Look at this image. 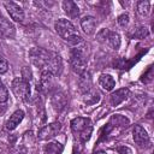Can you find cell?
Here are the masks:
<instances>
[{
    "instance_id": "1",
    "label": "cell",
    "mask_w": 154,
    "mask_h": 154,
    "mask_svg": "<svg viewBox=\"0 0 154 154\" xmlns=\"http://www.w3.org/2000/svg\"><path fill=\"white\" fill-rule=\"evenodd\" d=\"M54 29L55 31L58 32V35L64 40L66 41L67 43H70L71 46H78L79 43L83 42V38L82 36L79 35L78 30L75 28V25L67 20V19H58L55 23H54Z\"/></svg>"
},
{
    "instance_id": "2",
    "label": "cell",
    "mask_w": 154,
    "mask_h": 154,
    "mask_svg": "<svg viewBox=\"0 0 154 154\" xmlns=\"http://www.w3.org/2000/svg\"><path fill=\"white\" fill-rule=\"evenodd\" d=\"M71 130L82 142H87L93 132V123L89 118L77 117L71 120Z\"/></svg>"
},
{
    "instance_id": "3",
    "label": "cell",
    "mask_w": 154,
    "mask_h": 154,
    "mask_svg": "<svg viewBox=\"0 0 154 154\" xmlns=\"http://www.w3.org/2000/svg\"><path fill=\"white\" fill-rule=\"evenodd\" d=\"M11 89L16 97L23 102H28L30 99V84L24 77H16L12 81Z\"/></svg>"
},
{
    "instance_id": "4",
    "label": "cell",
    "mask_w": 154,
    "mask_h": 154,
    "mask_svg": "<svg viewBox=\"0 0 154 154\" xmlns=\"http://www.w3.org/2000/svg\"><path fill=\"white\" fill-rule=\"evenodd\" d=\"M70 64H71L72 70L76 73L82 75V73L87 72V60H85L84 53L78 47L71 49V52H70Z\"/></svg>"
},
{
    "instance_id": "5",
    "label": "cell",
    "mask_w": 154,
    "mask_h": 154,
    "mask_svg": "<svg viewBox=\"0 0 154 154\" xmlns=\"http://www.w3.org/2000/svg\"><path fill=\"white\" fill-rule=\"evenodd\" d=\"M49 57H51V52L43 49V48H37V47H34L30 49L29 52V58L31 60V63L40 69L41 71L46 70V66H47V63L49 60Z\"/></svg>"
},
{
    "instance_id": "6",
    "label": "cell",
    "mask_w": 154,
    "mask_h": 154,
    "mask_svg": "<svg viewBox=\"0 0 154 154\" xmlns=\"http://www.w3.org/2000/svg\"><path fill=\"white\" fill-rule=\"evenodd\" d=\"M96 37L100 42L106 43L107 46H109L114 51H118L120 47V36L116 31H112L109 29H101L97 32Z\"/></svg>"
},
{
    "instance_id": "7",
    "label": "cell",
    "mask_w": 154,
    "mask_h": 154,
    "mask_svg": "<svg viewBox=\"0 0 154 154\" xmlns=\"http://www.w3.org/2000/svg\"><path fill=\"white\" fill-rule=\"evenodd\" d=\"M43 71H48L53 76H59L61 73V71H63V60H61V57L58 53L51 52L49 60L47 63L46 70H43Z\"/></svg>"
},
{
    "instance_id": "8",
    "label": "cell",
    "mask_w": 154,
    "mask_h": 154,
    "mask_svg": "<svg viewBox=\"0 0 154 154\" xmlns=\"http://www.w3.org/2000/svg\"><path fill=\"white\" fill-rule=\"evenodd\" d=\"M4 6H5L7 13L10 14L11 19H13L14 22L24 20V11L18 4L13 2V1H6V2H4Z\"/></svg>"
},
{
    "instance_id": "9",
    "label": "cell",
    "mask_w": 154,
    "mask_h": 154,
    "mask_svg": "<svg viewBox=\"0 0 154 154\" xmlns=\"http://www.w3.org/2000/svg\"><path fill=\"white\" fill-rule=\"evenodd\" d=\"M132 137H134V141H135L138 146H141V147H147V146L149 144V142H150L148 132H147L146 129L142 128L141 125H135V126H134Z\"/></svg>"
},
{
    "instance_id": "10",
    "label": "cell",
    "mask_w": 154,
    "mask_h": 154,
    "mask_svg": "<svg viewBox=\"0 0 154 154\" xmlns=\"http://www.w3.org/2000/svg\"><path fill=\"white\" fill-rule=\"evenodd\" d=\"M60 129H61V125H60V123H57V122L48 124V125H45L38 131V138L40 140H48L51 137H54L60 131Z\"/></svg>"
},
{
    "instance_id": "11",
    "label": "cell",
    "mask_w": 154,
    "mask_h": 154,
    "mask_svg": "<svg viewBox=\"0 0 154 154\" xmlns=\"http://www.w3.org/2000/svg\"><path fill=\"white\" fill-rule=\"evenodd\" d=\"M53 84H54V76L48 71H41V77H40V83L37 85V90L48 91Z\"/></svg>"
},
{
    "instance_id": "12",
    "label": "cell",
    "mask_w": 154,
    "mask_h": 154,
    "mask_svg": "<svg viewBox=\"0 0 154 154\" xmlns=\"http://www.w3.org/2000/svg\"><path fill=\"white\" fill-rule=\"evenodd\" d=\"M129 94H130V91H129L128 88L117 89L116 91H113V93L111 94V96H109V103H111L112 106H114V107H116V106H119L122 102H124V101L128 99Z\"/></svg>"
},
{
    "instance_id": "13",
    "label": "cell",
    "mask_w": 154,
    "mask_h": 154,
    "mask_svg": "<svg viewBox=\"0 0 154 154\" xmlns=\"http://www.w3.org/2000/svg\"><path fill=\"white\" fill-rule=\"evenodd\" d=\"M16 34V29L13 26V24L0 16V36L1 37H13Z\"/></svg>"
},
{
    "instance_id": "14",
    "label": "cell",
    "mask_w": 154,
    "mask_h": 154,
    "mask_svg": "<svg viewBox=\"0 0 154 154\" xmlns=\"http://www.w3.org/2000/svg\"><path fill=\"white\" fill-rule=\"evenodd\" d=\"M81 26L87 35H93L96 30V19L93 16H84L81 19Z\"/></svg>"
},
{
    "instance_id": "15",
    "label": "cell",
    "mask_w": 154,
    "mask_h": 154,
    "mask_svg": "<svg viewBox=\"0 0 154 154\" xmlns=\"http://www.w3.org/2000/svg\"><path fill=\"white\" fill-rule=\"evenodd\" d=\"M23 118H24V112L22 109H17L16 112L12 113V116L6 122V129L7 130H14L20 124V122L23 120Z\"/></svg>"
},
{
    "instance_id": "16",
    "label": "cell",
    "mask_w": 154,
    "mask_h": 154,
    "mask_svg": "<svg viewBox=\"0 0 154 154\" xmlns=\"http://www.w3.org/2000/svg\"><path fill=\"white\" fill-rule=\"evenodd\" d=\"M51 101H52L53 108H54L55 111H58V112L61 111V109H64L65 106H66V96H65V94H64L63 91H57V93H54Z\"/></svg>"
},
{
    "instance_id": "17",
    "label": "cell",
    "mask_w": 154,
    "mask_h": 154,
    "mask_svg": "<svg viewBox=\"0 0 154 154\" xmlns=\"http://www.w3.org/2000/svg\"><path fill=\"white\" fill-rule=\"evenodd\" d=\"M99 84H100V87H101L103 90L111 91V90H113L114 87H116V81H114V78H113L111 75H108V73H102V75H100V77H99Z\"/></svg>"
},
{
    "instance_id": "18",
    "label": "cell",
    "mask_w": 154,
    "mask_h": 154,
    "mask_svg": "<svg viewBox=\"0 0 154 154\" xmlns=\"http://www.w3.org/2000/svg\"><path fill=\"white\" fill-rule=\"evenodd\" d=\"M63 10L64 12L70 17V18H77L79 14V8L77 6L76 2L71 1V0H65L63 1Z\"/></svg>"
},
{
    "instance_id": "19",
    "label": "cell",
    "mask_w": 154,
    "mask_h": 154,
    "mask_svg": "<svg viewBox=\"0 0 154 154\" xmlns=\"http://www.w3.org/2000/svg\"><path fill=\"white\" fill-rule=\"evenodd\" d=\"M78 85H79V89H81L82 93H85L89 89H91V78H90L88 72H84V73L79 75Z\"/></svg>"
},
{
    "instance_id": "20",
    "label": "cell",
    "mask_w": 154,
    "mask_h": 154,
    "mask_svg": "<svg viewBox=\"0 0 154 154\" xmlns=\"http://www.w3.org/2000/svg\"><path fill=\"white\" fill-rule=\"evenodd\" d=\"M100 99V95L99 93L95 90V89H89L88 91L83 93V101L87 103V105H93V103H96Z\"/></svg>"
},
{
    "instance_id": "21",
    "label": "cell",
    "mask_w": 154,
    "mask_h": 154,
    "mask_svg": "<svg viewBox=\"0 0 154 154\" xmlns=\"http://www.w3.org/2000/svg\"><path fill=\"white\" fill-rule=\"evenodd\" d=\"M136 8H137V13L142 17L147 16L149 13V10H150V2L147 1V0H141L137 2L136 5Z\"/></svg>"
},
{
    "instance_id": "22",
    "label": "cell",
    "mask_w": 154,
    "mask_h": 154,
    "mask_svg": "<svg viewBox=\"0 0 154 154\" xmlns=\"http://www.w3.org/2000/svg\"><path fill=\"white\" fill-rule=\"evenodd\" d=\"M61 150H63V147L59 142H51L45 148L46 154H60Z\"/></svg>"
},
{
    "instance_id": "23",
    "label": "cell",
    "mask_w": 154,
    "mask_h": 154,
    "mask_svg": "<svg viewBox=\"0 0 154 154\" xmlns=\"http://www.w3.org/2000/svg\"><path fill=\"white\" fill-rule=\"evenodd\" d=\"M148 35H149V30H148V28H146V26H141V28H138V29L134 32L132 37H134V38L142 40V38H146Z\"/></svg>"
},
{
    "instance_id": "24",
    "label": "cell",
    "mask_w": 154,
    "mask_h": 154,
    "mask_svg": "<svg viewBox=\"0 0 154 154\" xmlns=\"http://www.w3.org/2000/svg\"><path fill=\"white\" fill-rule=\"evenodd\" d=\"M8 100V90L5 84L0 81V103H4Z\"/></svg>"
},
{
    "instance_id": "25",
    "label": "cell",
    "mask_w": 154,
    "mask_h": 154,
    "mask_svg": "<svg viewBox=\"0 0 154 154\" xmlns=\"http://www.w3.org/2000/svg\"><path fill=\"white\" fill-rule=\"evenodd\" d=\"M129 20H130V17H129L128 13H123V14H120V16L118 17V19H117L118 24H119L120 26H123V28H125V26L129 24Z\"/></svg>"
},
{
    "instance_id": "26",
    "label": "cell",
    "mask_w": 154,
    "mask_h": 154,
    "mask_svg": "<svg viewBox=\"0 0 154 154\" xmlns=\"http://www.w3.org/2000/svg\"><path fill=\"white\" fill-rule=\"evenodd\" d=\"M7 70H8L7 60L2 55H0V73H5V72H7Z\"/></svg>"
},
{
    "instance_id": "27",
    "label": "cell",
    "mask_w": 154,
    "mask_h": 154,
    "mask_svg": "<svg viewBox=\"0 0 154 154\" xmlns=\"http://www.w3.org/2000/svg\"><path fill=\"white\" fill-rule=\"evenodd\" d=\"M117 152H118L119 154H132L131 149H130L129 147H125V146H120V147H118V148H117Z\"/></svg>"
},
{
    "instance_id": "28",
    "label": "cell",
    "mask_w": 154,
    "mask_h": 154,
    "mask_svg": "<svg viewBox=\"0 0 154 154\" xmlns=\"http://www.w3.org/2000/svg\"><path fill=\"white\" fill-rule=\"evenodd\" d=\"M13 154H26V150H25L23 147H20V148H18Z\"/></svg>"
},
{
    "instance_id": "29",
    "label": "cell",
    "mask_w": 154,
    "mask_h": 154,
    "mask_svg": "<svg viewBox=\"0 0 154 154\" xmlns=\"http://www.w3.org/2000/svg\"><path fill=\"white\" fill-rule=\"evenodd\" d=\"M73 154H76V153H73Z\"/></svg>"
}]
</instances>
